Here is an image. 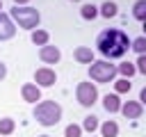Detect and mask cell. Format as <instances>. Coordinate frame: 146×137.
Returning <instances> with one entry per match:
<instances>
[{"mask_svg": "<svg viewBox=\"0 0 146 137\" xmlns=\"http://www.w3.org/2000/svg\"><path fill=\"white\" fill-rule=\"evenodd\" d=\"M96 48L105 59H119L130 50V39L123 30L119 27H107L98 34L96 39Z\"/></svg>", "mask_w": 146, "mask_h": 137, "instance_id": "1", "label": "cell"}, {"mask_svg": "<svg viewBox=\"0 0 146 137\" xmlns=\"http://www.w3.org/2000/svg\"><path fill=\"white\" fill-rule=\"evenodd\" d=\"M14 130H16V121H14V119H9V116L0 119V135L9 137V135H11Z\"/></svg>", "mask_w": 146, "mask_h": 137, "instance_id": "16", "label": "cell"}, {"mask_svg": "<svg viewBox=\"0 0 146 137\" xmlns=\"http://www.w3.org/2000/svg\"><path fill=\"white\" fill-rule=\"evenodd\" d=\"M89 78H91L94 82H114V78H116V66H114L110 59L91 62V66H89Z\"/></svg>", "mask_w": 146, "mask_h": 137, "instance_id": "4", "label": "cell"}, {"mask_svg": "<svg viewBox=\"0 0 146 137\" xmlns=\"http://www.w3.org/2000/svg\"><path fill=\"white\" fill-rule=\"evenodd\" d=\"M116 73H121L123 78H128V80H130V78L137 73V68H135V64H132V62H123V64H119V66H116Z\"/></svg>", "mask_w": 146, "mask_h": 137, "instance_id": "19", "label": "cell"}, {"mask_svg": "<svg viewBox=\"0 0 146 137\" xmlns=\"http://www.w3.org/2000/svg\"><path fill=\"white\" fill-rule=\"evenodd\" d=\"M55 82H57V75H55V71H52L50 66H41V68L34 71V84H36L39 89H43V87H52Z\"/></svg>", "mask_w": 146, "mask_h": 137, "instance_id": "6", "label": "cell"}, {"mask_svg": "<svg viewBox=\"0 0 146 137\" xmlns=\"http://www.w3.org/2000/svg\"><path fill=\"white\" fill-rule=\"evenodd\" d=\"M130 87H132V82L128 78H121L114 82V94H125V91H130Z\"/></svg>", "mask_w": 146, "mask_h": 137, "instance_id": "22", "label": "cell"}, {"mask_svg": "<svg viewBox=\"0 0 146 137\" xmlns=\"http://www.w3.org/2000/svg\"><path fill=\"white\" fill-rule=\"evenodd\" d=\"M34 119H36V123H41V126H55V123H59V119H62V105L59 103H55V100H39L36 105H34Z\"/></svg>", "mask_w": 146, "mask_h": 137, "instance_id": "2", "label": "cell"}, {"mask_svg": "<svg viewBox=\"0 0 146 137\" xmlns=\"http://www.w3.org/2000/svg\"><path fill=\"white\" fill-rule=\"evenodd\" d=\"M39 137H50V135H39Z\"/></svg>", "mask_w": 146, "mask_h": 137, "instance_id": "29", "label": "cell"}, {"mask_svg": "<svg viewBox=\"0 0 146 137\" xmlns=\"http://www.w3.org/2000/svg\"><path fill=\"white\" fill-rule=\"evenodd\" d=\"M132 16L137 18V21H146V0H137L135 5H132Z\"/></svg>", "mask_w": 146, "mask_h": 137, "instance_id": "17", "label": "cell"}, {"mask_svg": "<svg viewBox=\"0 0 146 137\" xmlns=\"http://www.w3.org/2000/svg\"><path fill=\"white\" fill-rule=\"evenodd\" d=\"M16 34V25L14 21L9 18V14H2L0 11V41H7Z\"/></svg>", "mask_w": 146, "mask_h": 137, "instance_id": "9", "label": "cell"}, {"mask_svg": "<svg viewBox=\"0 0 146 137\" xmlns=\"http://www.w3.org/2000/svg\"><path fill=\"white\" fill-rule=\"evenodd\" d=\"M39 59H41L43 64H57V62L62 59V50H59L57 46L46 43V46L39 48Z\"/></svg>", "mask_w": 146, "mask_h": 137, "instance_id": "7", "label": "cell"}, {"mask_svg": "<svg viewBox=\"0 0 146 137\" xmlns=\"http://www.w3.org/2000/svg\"><path fill=\"white\" fill-rule=\"evenodd\" d=\"M30 0H14V5H18V7H25Z\"/></svg>", "mask_w": 146, "mask_h": 137, "instance_id": "27", "label": "cell"}, {"mask_svg": "<svg viewBox=\"0 0 146 137\" xmlns=\"http://www.w3.org/2000/svg\"><path fill=\"white\" fill-rule=\"evenodd\" d=\"M98 128H100V137H119V123L112 121V119H107Z\"/></svg>", "mask_w": 146, "mask_h": 137, "instance_id": "13", "label": "cell"}, {"mask_svg": "<svg viewBox=\"0 0 146 137\" xmlns=\"http://www.w3.org/2000/svg\"><path fill=\"white\" fill-rule=\"evenodd\" d=\"M80 16L84 18V21H94L96 16H98V7L96 5H82V9H80Z\"/></svg>", "mask_w": 146, "mask_h": 137, "instance_id": "18", "label": "cell"}, {"mask_svg": "<svg viewBox=\"0 0 146 137\" xmlns=\"http://www.w3.org/2000/svg\"><path fill=\"white\" fill-rule=\"evenodd\" d=\"M139 103H141V105H146V87L139 91Z\"/></svg>", "mask_w": 146, "mask_h": 137, "instance_id": "25", "label": "cell"}, {"mask_svg": "<svg viewBox=\"0 0 146 137\" xmlns=\"http://www.w3.org/2000/svg\"><path fill=\"white\" fill-rule=\"evenodd\" d=\"M103 107H105L110 114L119 112V110H121V100H119V94H107V96H103Z\"/></svg>", "mask_w": 146, "mask_h": 137, "instance_id": "12", "label": "cell"}, {"mask_svg": "<svg viewBox=\"0 0 146 137\" xmlns=\"http://www.w3.org/2000/svg\"><path fill=\"white\" fill-rule=\"evenodd\" d=\"M73 57H75V62H80V64H91V62H94V50L87 48V46H80V48L73 50Z\"/></svg>", "mask_w": 146, "mask_h": 137, "instance_id": "11", "label": "cell"}, {"mask_svg": "<svg viewBox=\"0 0 146 137\" xmlns=\"http://www.w3.org/2000/svg\"><path fill=\"white\" fill-rule=\"evenodd\" d=\"M0 9H2V0H0Z\"/></svg>", "mask_w": 146, "mask_h": 137, "instance_id": "30", "label": "cell"}, {"mask_svg": "<svg viewBox=\"0 0 146 137\" xmlns=\"http://www.w3.org/2000/svg\"><path fill=\"white\" fill-rule=\"evenodd\" d=\"M130 48L137 53V55H146V37H137L130 41Z\"/></svg>", "mask_w": 146, "mask_h": 137, "instance_id": "21", "label": "cell"}, {"mask_svg": "<svg viewBox=\"0 0 146 137\" xmlns=\"http://www.w3.org/2000/svg\"><path fill=\"white\" fill-rule=\"evenodd\" d=\"M98 14H100V16H105V18H114V16L119 14V7H116V2L107 0V2H103V5L98 7Z\"/></svg>", "mask_w": 146, "mask_h": 137, "instance_id": "14", "label": "cell"}, {"mask_svg": "<svg viewBox=\"0 0 146 137\" xmlns=\"http://www.w3.org/2000/svg\"><path fill=\"white\" fill-rule=\"evenodd\" d=\"M98 116H94V114H89V116H84V121H82V130H87V132H94V130H98Z\"/></svg>", "mask_w": 146, "mask_h": 137, "instance_id": "20", "label": "cell"}, {"mask_svg": "<svg viewBox=\"0 0 146 137\" xmlns=\"http://www.w3.org/2000/svg\"><path fill=\"white\" fill-rule=\"evenodd\" d=\"M135 68H137L141 75H146V55H139V57H137V62H135Z\"/></svg>", "mask_w": 146, "mask_h": 137, "instance_id": "24", "label": "cell"}, {"mask_svg": "<svg viewBox=\"0 0 146 137\" xmlns=\"http://www.w3.org/2000/svg\"><path fill=\"white\" fill-rule=\"evenodd\" d=\"M125 119H139L141 116V112H144V105L139 103V100H125V103H121V110H119Z\"/></svg>", "mask_w": 146, "mask_h": 137, "instance_id": "8", "label": "cell"}, {"mask_svg": "<svg viewBox=\"0 0 146 137\" xmlns=\"http://www.w3.org/2000/svg\"><path fill=\"white\" fill-rule=\"evenodd\" d=\"M64 137H82V126L78 123H68L64 130Z\"/></svg>", "mask_w": 146, "mask_h": 137, "instance_id": "23", "label": "cell"}, {"mask_svg": "<svg viewBox=\"0 0 146 137\" xmlns=\"http://www.w3.org/2000/svg\"><path fill=\"white\" fill-rule=\"evenodd\" d=\"M73 2H80V0H73Z\"/></svg>", "mask_w": 146, "mask_h": 137, "instance_id": "31", "label": "cell"}, {"mask_svg": "<svg viewBox=\"0 0 146 137\" xmlns=\"http://www.w3.org/2000/svg\"><path fill=\"white\" fill-rule=\"evenodd\" d=\"M144 37H146V21H144Z\"/></svg>", "mask_w": 146, "mask_h": 137, "instance_id": "28", "label": "cell"}, {"mask_svg": "<svg viewBox=\"0 0 146 137\" xmlns=\"http://www.w3.org/2000/svg\"><path fill=\"white\" fill-rule=\"evenodd\" d=\"M21 96H23V100L36 105V100H41V89H39L34 82H25V84L21 87Z\"/></svg>", "mask_w": 146, "mask_h": 137, "instance_id": "10", "label": "cell"}, {"mask_svg": "<svg viewBox=\"0 0 146 137\" xmlns=\"http://www.w3.org/2000/svg\"><path fill=\"white\" fill-rule=\"evenodd\" d=\"M7 75V66H5V62H0V80Z\"/></svg>", "mask_w": 146, "mask_h": 137, "instance_id": "26", "label": "cell"}, {"mask_svg": "<svg viewBox=\"0 0 146 137\" xmlns=\"http://www.w3.org/2000/svg\"><path fill=\"white\" fill-rule=\"evenodd\" d=\"M30 39H32V43L34 46H46L48 43V39H50V34L46 32V30H32V34H30Z\"/></svg>", "mask_w": 146, "mask_h": 137, "instance_id": "15", "label": "cell"}, {"mask_svg": "<svg viewBox=\"0 0 146 137\" xmlns=\"http://www.w3.org/2000/svg\"><path fill=\"white\" fill-rule=\"evenodd\" d=\"M75 98L82 107H91L96 100H98V89L94 82H78L75 87Z\"/></svg>", "mask_w": 146, "mask_h": 137, "instance_id": "5", "label": "cell"}, {"mask_svg": "<svg viewBox=\"0 0 146 137\" xmlns=\"http://www.w3.org/2000/svg\"><path fill=\"white\" fill-rule=\"evenodd\" d=\"M9 18L11 21H16L18 23V27H23V30H36L39 27V21H41V14H39V9H34V7H18V5H14V9L9 11Z\"/></svg>", "mask_w": 146, "mask_h": 137, "instance_id": "3", "label": "cell"}]
</instances>
